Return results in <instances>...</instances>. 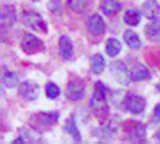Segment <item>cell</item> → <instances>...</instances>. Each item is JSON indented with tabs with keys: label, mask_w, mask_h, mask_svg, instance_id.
Listing matches in <instances>:
<instances>
[{
	"label": "cell",
	"mask_w": 160,
	"mask_h": 144,
	"mask_svg": "<svg viewBox=\"0 0 160 144\" xmlns=\"http://www.w3.org/2000/svg\"><path fill=\"white\" fill-rule=\"evenodd\" d=\"M111 70L113 72L114 78L118 82H120L122 84H128L130 76H129V72L127 71V66L124 65L123 61H114V63H112Z\"/></svg>",
	"instance_id": "obj_11"
},
{
	"label": "cell",
	"mask_w": 160,
	"mask_h": 144,
	"mask_svg": "<svg viewBox=\"0 0 160 144\" xmlns=\"http://www.w3.org/2000/svg\"><path fill=\"white\" fill-rule=\"evenodd\" d=\"M45 91H46L47 97L51 98V100H54V98H57L58 96L60 95V88L57 84L52 83V82H49L45 85Z\"/></svg>",
	"instance_id": "obj_24"
},
{
	"label": "cell",
	"mask_w": 160,
	"mask_h": 144,
	"mask_svg": "<svg viewBox=\"0 0 160 144\" xmlns=\"http://www.w3.org/2000/svg\"><path fill=\"white\" fill-rule=\"evenodd\" d=\"M154 117L157 118L158 121H160V103H158L154 108Z\"/></svg>",
	"instance_id": "obj_27"
},
{
	"label": "cell",
	"mask_w": 160,
	"mask_h": 144,
	"mask_svg": "<svg viewBox=\"0 0 160 144\" xmlns=\"http://www.w3.org/2000/svg\"><path fill=\"white\" fill-rule=\"evenodd\" d=\"M123 39L125 41V43H127L130 48H132V49H138V48L141 47V40H140L138 35H137L135 31L130 30V29L124 31Z\"/></svg>",
	"instance_id": "obj_18"
},
{
	"label": "cell",
	"mask_w": 160,
	"mask_h": 144,
	"mask_svg": "<svg viewBox=\"0 0 160 144\" xmlns=\"http://www.w3.org/2000/svg\"><path fill=\"white\" fill-rule=\"evenodd\" d=\"M87 29L93 36H101L105 34L106 30V25L102 19V17L100 15H92L87 21Z\"/></svg>",
	"instance_id": "obj_7"
},
{
	"label": "cell",
	"mask_w": 160,
	"mask_h": 144,
	"mask_svg": "<svg viewBox=\"0 0 160 144\" xmlns=\"http://www.w3.org/2000/svg\"><path fill=\"white\" fill-rule=\"evenodd\" d=\"M129 76H130V80L132 82H142V80H147L151 78V71L143 64L136 63L131 66L129 71Z\"/></svg>",
	"instance_id": "obj_8"
},
{
	"label": "cell",
	"mask_w": 160,
	"mask_h": 144,
	"mask_svg": "<svg viewBox=\"0 0 160 144\" xmlns=\"http://www.w3.org/2000/svg\"><path fill=\"white\" fill-rule=\"evenodd\" d=\"M100 7L106 16L111 17L118 13L122 10V2L118 0H102L100 4Z\"/></svg>",
	"instance_id": "obj_14"
},
{
	"label": "cell",
	"mask_w": 160,
	"mask_h": 144,
	"mask_svg": "<svg viewBox=\"0 0 160 144\" xmlns=\"http://www.w3.org/2000/svg\"><path fill=\"white\" fill-rule=\"evenodd\" d=\"M146 136H147V130H146V126L141 122H137L135 125H132L128 130V138L134 143L144 142Z\"/></svg>",
	"instance_id": "obj_9"
},
{
	"label": "cell",
	"mask_w": 160,
	"mask_h": 144,
	"mask_svg": "<svg viewBox=\"0 0 160 144\" xmlns=\"http://www.w3.org/2000/svg\"><path fill=\"white\" fill-rule=\"evenodd\" d=\"M23 23L27 26L32 28V30H35V31H42V32L47 31L46 22L40 16V13H38L35 11H29V12H25L24 13Z\"/></svg>",
	"instance_id": "obj_5"
},
{
	"label": "cell",
	"mask_w": 160,
	"mask_h": 144,
	"mask_svg": "<svg viewBox=\"0 0 160 144\" xmlns=\"http://www.w3.org/2000/svg\"><path fill=\"white\" fill-rule=\"evenodd\" d=\"M66 6L76 13H83L89 6V0H66Z\"/></svg>",
	"instance_id": "obj_21"
},
{
	"label": "cell",
	"mask_w": 160,
	"mask_h": 144,
	"mask_svg": "<svg viewBox=\"0 0 160 144\" xmlns=\"http://www.w3.org/2000/svg\"><path fill=\"white\" fill-rule=\"evenodd\" d=\"M157 139H158V142H160V128H159V131L157 132Z\"/></svg>",
	"instance_id": "obj_28"
},
{
	"label": "cell",
	"mask_w": 160,
	"mask_h": 144,
	"mask_svg": "<svg viewBox=\"0 0 160 144\" xmlns=\"http://www.w3.org/2000/svg\"><path fill=\"white\" fill-rule=\"evenodd\" d=\"M1 79H2V84H4L6 88H15L16 85L19 84V77L17 76L15 72L8 71L6 69L2 72Z\"/></svg>",
	"instance_id": "obj_20"
},
{
	"label": "cell",
	"mask_w": 160,
	"mask_h": 144,
	"mask_svg": "<svg viewBox=\"0 0 160 144\" xmlns=\"http://www.w3.org/2000/svg\"><path fill=\"white\" fill-rule=\"evenodd\" d=\"M32 1H40V0H32Z\"/></svg>",
	"instance_id": "obj_29"
},
{
	"label": "cell",
	"mask_w": 160,
	"mask_h": 144,
	"mask_svg": "<svg viewBox=\"0 0 160 144\" xmlns=\"http://www.w3.org/2000/svg\"><path fill=\"white\" fill-rule=\"evenodd\" d=\"M142 12L148 19H155L160 15V5L157 0H147L142 5Z\"/></svg>",
	"instance_id": "obj_13"
},
{
	"label": "cell",
	"mask_w": 160,
	"mask_h": 144,
	"mask_svg": "<svg viewBox=\"0 0 160 144\" xmlns=\"http://www.w3.org/2000/svg\"><path fill=\"white\" fill-rule=\"evenodd\" d=\"M86 94V85H84V82L80 78H76V79H71L68 85H66V90H65V95L66 98H69L72 102H76V101H81Z\"/></svg>",
	"instance_id": "obj_2"
},
{
	"label": "cell",
	"mask_w": 160,
	"mask_h": 144,
	"mask_svg": "<svg viewBox=\"0 0 160 144\" xmlns=\"http://www.w3.org/2000/svg\"><path fill=\"white\" fill-rule=\"evenodd\" d=\"M21 47H22V49L27 54H36V53H39V52H41L43 49V43L34 34L27 32V34H24V36L22 37Z\"/></svg>",
	"instance_id": "obj_4"
},
{
	"label": "cell",
	"mask_w": 160,
	"mask_h": 144,
	"mask_svg": "<svg viewBox=\"0 0 160 144\" xmlns=\"http://www.w3.org/2000/svg\"><path fill=\"white\" fill-rule=\"evenodd\" d=\"M40 88L32 80H24L18 85V94L27 101H34L39 97Z\"/></svg>",
	"instance_id": "obj_6"
},
{
	"label": "cell",
	"mask_w": 160,
	"mask_h": 144,
	"mask_svg": "<svg viewBox=\"0 0 160 144\" xmlns=\"http://www.w3.org/2000/svg\"><path fill=\"white\" fill-rule=\"evenodd\" d=\"M146 35L152 41L160 39V18H155L152 23L148 24V26L146 28Z\"/></svg>",
	"instance_id": "obj_19"
},
{
	"label": "cell",
	"mask_w": 160,
	"mask_h": 144,
	"mask_svg": "<svg viewBox=\"0 0 160 144\" xmlns=\"http://www.w3.org/2000/svg\"><path fill=\"white\" fill-rule=\"evenodd\" d=\"M64 131L66 133H69L70 136L73 138L75 142H81L82 141V136L80 133V130L76 125V120H75V115H70L68 119H66V122L64 125Z\"/></svg>",
	"instance_id": "obj_15"
},
{
	"label": "cell",
	"mask_w": 160,
	"mask_h": 144,
	"mask_svg": "<svg viewBox=\"0 0 160 144\" xmlns=\"http://www.w3.org/2000/svg\"><path fill=\"white\" fill-rule=\"evenodd\" d=\"M106 53L110 56H116L122 50V43L114 37H110L106 41Z\"/></svg>",
	"instance_id": "obj_22"
},
{
	"label": "cell",
	"mask_w": 160,
	"mask_h": 144,
	"mask_svg": "<svg viewBox=\"0 0 160 144\" xmlns=\"http://www.w3.org/2000/svg\"><path fill=\"white\" fill-rule=\"evenodd\" d=\"M141 12L138 10H134V8H129L125 11L124 16H123V21L125 24H128L130 26H136L141 22Z\"/></svg>",
	"instance_id": "obj_17"
},
{
	"label": "cell",
	"mask_w": 160,
	"mask_h": 144,
	"mask_svg": "<svg viewBox=\"0 0 160 144\" xmlns=\"http://www.w3.org/2000/svg\"><path fill=\"white\" fill-rule=\"evenodd\" d=\"M90 66L92 71L95 74H100L105 69V59L101 54H95L90 58Z\"/></svg>",
	"instance_id": "obj_23"
},
{
	"label": "cell",
	"mask_w": 160,
	"mask_h": 144,
	"mask_svg": "<svg viewBox=\"0 0 160 144\" xmlns=\"http://www.w3.org/2000/svg\"><path fill=\"white\" fill-rule=\"evenodd\" d=\"M22 132H23V138L24 139H28L29 138V142H39L41 138V135L39 133L38 130H34V128H22Z\"/></svg>",
	"instance_id": "obj_25"
},
{
	"label": "cell",
	"mask_w": 160,
	"mask_h": 144,
	"mask_svg": "<svg viewBox=\"0 0 160 144\" xmlns=\"http://www.w3.org/2000/svg\"><path fill=\"white\" fill-rule=\"evenodd\" d=\"M108 93H110L108 88L102 82L99 80L94 85V94H93L92 98H90V102H89L93 115L101 124H104L108 117V111H110V106L107 102Z\"/></svg>",
	"instance_id": "obj_1"
},
{
	"label": "cell",
	"mask_w": 160,
	"mask_h": 144,
	"mask_svg": "<svg viewBox=\"0 0 160 144\" xmlns=\"http://www.w3.org/2000/svg\"><path fill=\"white\" fill-rule=\"evenodd\" d=\"M35 119L38 122L46 126L54 125L59 119V113L58 112H40L35 114Z\"/></svg>",
	"instance_id": "obj_16"
},
{
	"label": "cell",
	"mask_w": 160,
	"mask_h": 144,
	"mask_svg": "<svg viewBox=\"0 0 160 144\" xmlns=\"http://www.w3.org/2000/svg\"><path fill=\"white\" fill-rule=\"evenodd\" d=\"M16 10L12 5H5L1 10V28H11L16 23Z\"/></svg>",
	"instance_id": "obj_10"
},
{
	"label": "cell",
	"mask_w": 160,
	"mask_h": 144,
	"mask_svg": "<svg viewBox=\"0 0 160 144\" xmlns=\"http://www.w3.org/2000/svg\"><path fill=\"white\" fill-rule=\"evenodd\" d=\"M123 107L132 114H141L146 108V98L136 94H129L123 101Z\"/></svg>",
	"instance_id": "obj_3"
},
{
	"label": "cell",
	"mask_w": 160,
	"mask_h": 144,
	"mask_svg": "<svg viewBox=\"0 0 160 144\" xmlns=\"http://www.w3.org/2000/svg\"><path fill=\"white\" fill-rule=\"evenodd\" d=\"M48 8L54 15L62 13V1L60 0H51V2L48 4Z\"/></svg>",
	"instance_id": "obj_26"
},
{
	"label": "cell",
	"mask_w": 160,
	"mask_h": 144,
	"mask_svg": "<svg viewBox=\"0 0 160 144\" xmlns=\"http://www.w3.org/2000/svg\"><path fill=\"white\" fill-rule=\"evenodd\" d=\"M59 53L63 59L70 60L73 55V45L69 36H62L59 40Z\"/></svg>",
	"instance_id": "obj_12"
}]
</instances>
